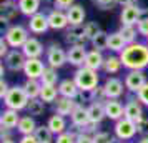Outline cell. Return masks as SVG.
Here are the masks:
<instances>
[{"mask_svg":"<svg viewBox=\"0 0 148 143\" xmlns=\"http://www.w3.org/2000/svg\"><path fill=\"white\" fill-rule=\"evenodd\" d=\"M5 68H7V67H3V63H2V67H0V73H2V78H3V75H5Z\"/></svg>","mask_w":148,"mask_h":143,"instance_id":"cell-53","label":"cell"},{"mask_svg":"<svg viewBox=\"0 0 148 143\" xmlns=\"http://www.w3.org/2000/svg\"><path fill=\"white\" fill-rule=\"evenodd\" d=\"M138 143H148V136H147V135H145V136H141V140H140Z\"/></svg>","mask_w":148,"mask_h":143,"instance_id":"cell-54","label":"cell"},{"mask_svg":"<svg viewBox=\"0 0 148 143\" xmlns=\"http://www.w3.org/2000/svg\"><path fill=\"white\" fill-rule=\"evenodd\" d=\"M147 43H148V38H147Z\"/></svg>","mask_w":148,"mask_h":143,"instance_id":"cell-58","label":"cell"},{"mask_svg":"<svg viewBox=\"0 0 148 143\" xmlns=\"http://www.w3.org/2000/svg\"><path fill=\"white\" fill-rule=\"evenodd\" d=\"M77 105H78V102L75 98H67V96L60 95L55 100V113L63 115V116H70Z\"/></svg>","mask_w":148,"mask_h":143,"instance_id":"cell-21","label":"cell"},{"mask_svg":"<svg viewBox=\"0 0 148 143\" xmlns=\"http://www.w3.org/2000/svg\"><path fill=\"white\" fill-rule=\"evenodd\" d=\"M28 34H30L28 28H25L23 25H20V23H17V25H10L3 37H5V40L8 42L10 48H22L23 43L30 38Z\"/></svg>","mask_w":148,"mask_h":143,"instance_id":"cell-4","label":"cell"},{"mask_svg":"<svg viewBox=\"0 0 148 143\" xmlns=\"http://www.w3.org/2000/svg\"><path fill=\"white\" fill-rule=\"evenodd\" d=\"M28 100H30V98H28L27 92H25V88L20 85V87H10L8 93L5 95V98H3V103H5L7 108L20 112V110L27 108Z\"/></svg>","mask_w":148,"mask_h":143,"instance_id":"cell-3","label":"cell"},{"mask_svg":"<svg viewBox=\"0 0 148 143\" xmlns=\"http://www.w3.org/2000/svg\"><path fill=\"white\" fill-rule=\"evenodd\" d=\"M141 17H143V10L136 3L121 7V14H120L121 25H136Z\"/></svg>","mask_w":148,"mask_h":143,"instance_id":"cell-11","label":"cell"},{"mask_svg":"<svg viewBox=\"0 0 148 143\" xmlns=\"http://www.w3.org/2000/svg\"><path fill=\"white\" fill-rule=\"evenodd\" d=\"M3 62H5V67H7L10 72H23L27 57L23 55L22 48H12V50L5 55Z\"/></svg>","mask_w":148,"mask_h":143,"instance_id":"cell-7","label":"cell"},{"mask_svg":"<svg viewBox=\"0 0 148 143\" xmlns=\"http://www.w3.org/2000/svg\"><path fill=\"white\" fill-rule=\"evenodd\" d=\"M125 116L130 118V120H140L143 116V103L138 100V98H130L127 103H125Z\"/></svg>","mask_w":148,"mask_h":143,"instance_id":"cell-23","label":"cell"},{"mask_svg":"<svg viewBox=\"0 0 148 143\" xmlns=\"http://www.w3.org/2000/svg\"><path fill=\"white\" fill-rule=\"evenodd\" d=\"M136 28H138V34H140L141 37L148 38V12L147 10H143V17L138 20Z\"/></svg>","mask_w":148,"mask_h":143,"instance_id":"cell-41","label":"cell"},{"mask_svg":"<svg viewBox=\"0 0 148 143\" xmlns=\"http://www.w3.org/2000/svg\"><path fill=\"white\" fill-rule=\"evenodd\" d=\"M20 14L25 17H32V15L40 12V3L42 0H17Z\"/></svg>","mask_w":148,"mask_h":143,"instance_id":"cell-29","label":"cell"},{"mask_svg":"<svg viewBox=\"0 0 148 143\" xmlns=\"http://www.w3.org/2000/svg\"><path fill=\"white\" fill-rule=\"evenodd\" d=\"M10 50H12V48L8 45V42L5 40V37H2V38H0V57L5 58V55H7Z\"/></svg>","mask_w":148,"mask_h":143,"instance_id":"cell-49","label":"cell"},{"mask_svg":"<svg viewBox=\"0 0 148 143\" xmlns=\"http://www.w3.org/2000/svg\"><path fill=\"white\" fill-rule=\"evenodd\" d=\"M88 50L85 48V45H70V48L67 50V58L68 63L73 67L80 68L85 65V58H87Z\"/></svg>","mask_w":148,"mask_h":143,"instance_id":"cell-13","label":"cell"},{"mask_svg":"<svg viewBox=\"0 0 148 143\" xmlns=\"http://www.w3.org/2000/svg\"><path fill=\"white\" fill-rule=\"evenodd\" d=\"M73 80L77 82L80 90H93L98 87L100 77H98L97 70H92V68H88V67H80L75 70Z\"/></svg>","mask_w":148,"mask_h":143,"instance_id":"cell-2","label":"cell"},{"mask_svg":"<svg viewBox=\"0 0 148 143\" xmlns=\"http://www.w3.org/2000/svg\"><path fill=\"white\" fill-rule=\"evenodd\" d=\"M77 142V131H63L60 135H57L55 143H75Z\"/></svg>","mask_w":148,"mask_h":143,"instance_id":"cell-43","label":"cell"},{"mask_svg":"<svg viewBox=\"0 0 148 143\" xmlns=\"http://www.w3.org/2000/svg\"><path fill=\"white\" fill-rule=\"evenodd\" d=\"M113 143H121V140H118L116 136H115V140H113Z\"/></svg>","mask_w":148,"mask_h":143,"instance_id":"cell-56","label":"cell"},{"mask_svg":"<svg viewBox=\"0 0 148 143\" xmlns=\"http://www.w3.org/2000/svg\"><path fill=\"white\" fill-rule=\"evenodd\" d=\"M58 93L62 96H67V98H78L80 95V88H78V85L75 82L73 78H65V80H62L58 85Z\"/></svg>","mask_w":148,"mask_h":143,"instance_id":"cell-22","label":"cell"},{"mask_svg":"<svg viewBox=\"0 0 148 143\" xmlns=\"http://www.w3.org/2000/svg\"><path fill=\"white\" fill-rule=\"evenodd\" d=\"M22 116L18 115L17 110L12 108H5L0 113V128H7V130H14L17 128V125L20 122Z\"/></svg>","mask_w":148,"mask_h":143,"instance_id":"cell-20","label":"cell"},{"mask_svg":"<svg viewBox=\"0 0 148 143\" xmlns=\"http://www.w3.org/2000/svg\"><path fill=\"white\" fill-rule=\"evenodd\" d=\"M37 127H38V125L35 122V116L25 115V116H22L18 125H17V131H18L20 135H34Z\"/></svg>","mask_w":148,"mask_h":143,"instance_id":"cell-28","label":"cell"},{"mask_svg":"<svg viewBox=\"0 0 148 143\" xmlns=\"http://www.w3.org/2000/svg\"><path fill=\"white\" fill-rule=\"evenodd\" d=\"M108 35H110V34H107V32H103V30H101L97 37H93V38L90 40L92 48H95V50H100V52L108 50Z\"/></svg>","mask_w":148,"mask_h":143,"instance_id":"cell-37","label":"cell"},{"mask_svg":"<svg viewBox=\"0 0 148 143\" xmlns=\"http://www.w3.org/2000/svg\"><path fill=\"white\" fill-rule=\"evenodd\" d=\"M43 43H42L37 37H30L25 43H23V47H22V52L23 55L27 57V58H40L42 55H43Z\"/></svg>","mask_w":148,"mask_h":143,"instance_id":"cell-18","label":"cell"},{"mask_svg":"<svg viewBox=\"0 0 148 143\" xmlns=\"http://www.w3.org/2000/svg\"><path fill=\"white\" fill-rule=\"evenodd\" d=\"M138 0H118V5H121V7H127V5H133V3H136Z\"/></svg>","mask_w":148,"mask_h":143,"instance_id":"cell-52","label":"cell"},{"mask_svg":"<svg viewBox=\"0 0 148 143\" xmlns=\"http://www.w3.org/2000/svg\"><path fill=\"white\" fill-rule=\"evenodd\" d=\"M113 131H115V136H116L118 140H121V142H128V140H132V138L138 133L136 123H135L133 120L127 118V116H123V118H120V120L115 122Z\"/></svg>","mask_w":148,"mask_h":143,"instance_id":"cell-6","label":"cell"},{"mask_svg":"<svg viewBox=\"0 0 148 143\" xmlns=\"http://www.w3.org/2000/svg\"><path fill=\"white\" fill-rule=\"evenodd\" d=\"M103 88H105L107 98H120L123 95V90L127 88V87H125V82H121L120 78L108 77L107 80H105V83H103Z\"/></svg>","mask_w":148,"mask_h":143,"instance_id":"cell-16","label":"cell"},{"mask_svg":"<svg viewBox=\"0 0 148 143\" xmlns=\"http://www.w3.org/2000/svg\"><path fill=\"white\" fill-rule=\"evenodd\" d=\"M135 95H136V98H138L145 107H148V82L145 83V85H143V87L135 93Z\"/></svg>","mask_w":148,"mask_h":143,"instance_id":"cell-45","label":"cell"},{"mask_svg":"<svg viewBox=\"0 0 148 143\" xmlns=\"http://www.w3.org/2000/svg\"><path fill=\"white\" fill-rule=\"evenodd\" d=\"M43 70H45V65H43L42 58H27L25 67H23V73L27 78L40 80V77L43 75Z\"/></svg>","mask_w":148,"mask_h":143,"instance_id":"cell-19","label":"cell"},{"mask_svg":"<svg viewBox=\"0 0 148 143\" xmlns=\"http://www.w3.org/2000/svg\"><path fill=\"white\" fill-rule=\"evenodd\" d=\"M118 32L123 35V38L127 40V43H133V42H136V37L140 35L138 34L136 25H121Z\"/></svg>","mask_w":148,"mask_h":143,"instance_id":"cell-38","label":"cell"},{"mask_svg":"<svg viewBox=\"0 0 148 143\" xmlns=\"http://www.w3.org/2000/svg\"><path fill=\"white\" fill-rule=\"evenodd\" d=\"M45 60H47L48 67L53 68H62L65 63H68L67 58V52L58 45V43H50L47 48H45Z\"/></svg>","mask_w":148,"mask_h":143,"instance_id":"cell-5","label":"cell"},{"mask_svg":"<svg viewBox=\"0 0 148 143\" xmlns=\"http://www.w3.org/2000/svg\"><path fill=\"white\" fill-rule=\"evenodd\" d=\"M47 17H48V25H50L52 30H65V28L70 25L65 10L53 8L52 12H48L47 14Z\"/></svg>","mask_w":148,"mask_h":143,"instance_id":"cell-15","label":"cell"},{"mask_svg":"<svg viewBox=\"0 0 148 143\" xmlns=\"http://www.w3.org/2000/svg\"><path fill=\"white\" fill-rule=\"evenodd\" d=\"M92 3L100 10H113L118 5V0H92Z\"/></svg>","mask_w":148,"mask_h":143,"instance_id":"cell-42","label":"cell"},{"mask_svg":"<svg viewBox=\"0 0 148 143\" xmlns=\"http://www.w3.org/2000/svg\"><path fill=\"white\" fill-rule=\"evenodd\" d=\"M18 143H40L37 140L35 135H22V138L18 140Z\"/></svg>","mask_w":148,"mask_h":143,"instance_id":"cell-51","label":"cell"},{"mask_svg":"<svg viewBox=\"0 0 148 143\" xmlns=\"http://www.w3.org/2000/svg\"><path fill=\"white\" fill-rule=\"evenodd\" d=\"M65 12H67L70 25H82L83 20H85V15H87L83 5H80V3H73V5L68 8V10H65Z\"/></svg>","mask_w":148,"mask_h":143,"instance_id":"cell-26","label":"cell"},{"mask_svg":"<svg viewBox=\"0 0 148 143\" xmlns=\"http://www.w3.org/2000/svg\"><path fill=\"white\" fill-rule=\"evenodd\" d=\"M2 143H15L12 138H5V140H2Z\"/></svg>","mask_w":148,"mask_h":143,"instance_id":"cell-55","label":"cell"},{"mask_svg":"<svg viewBox=\"0 0 148 143\" xmlns=\"http://www.w3.org/2000/svg\"><path fill=\"white\" fill-rule=\"evenodd\" d=\"M15 2H17V0H15Z\"/></svg>","mask_w":148,"mask_h":143,"instance_id":"cell-59","label":"cell"},{"mask_svg":"<svg viewBox=\"0 0 148 143\" xmlns=\"http://www.w3.org/2000/svg\"><path fill=\"white\" fill-rule=\"evenodd\" d=\"M135 123H136V130H138V133L143 135V136L147 135V133H148V118H147V116L143 115L140 120H136Z\"/></svg>","mask_w":148,"mask_h":143,"instance_id":"cell-46","label":"cell"},{"mask_svg":"<svg viewBox=\"0 0 148 143\" xmlns=\"http://www.w3.org/2000/svg\"><path fill=\"white\" fill-rule=\"evenodd\" d=\"M65 42L68 45H85L88 42L85 35V25H68L65 28Z\"/></svg>","mask_w":148,"mask_h":143,"instance_id":"cell-8","label":"cell"},{"mask_svg":"<svg viewBox=\"0 0 148 143\" xmlns=\"http://www.w3.org/2000/svg\"><path fill=\"white\" fill-rule=\"evenodd\" d=\"M103 62H105L103 52L92 48V50H88L87 58H85V65H83V67H88V68H92V70H97V72H98L100 68H103Z\"/></svg>","mask_w":148,"mask_h":143,"instance_id":"cell-25","label":"cell"},{"mask_svg":"<svg viewBox=\"0 0 148 143\" xmlns=\"http://www.w3.org/2000/svg\"><path fill=\"white\" fill-rule=\"evenodd\" d=\"M120 60L127 70H143L148 67V43L133 42L121 50Z\"/></svg>","mask_w":148,"mask_h":143,"instance_id":"cell-1","label":"cell"},{"mask_svg":"<svg viewBox=\"0 0 148 143\" xmlns=\"http://www.w3.org/2000/svg\"><path fill=\"white\" fill-rule=\"evenodd\" d=\"M8 90H10V87H8L7 82L2 78V80H0V98H2V100L5 98V95L8 93Z\"/></svg>","mask_w":148,"mask_h":143,"instance_id":"cell-50","label":"cell"},{"mask_svg":"<svg viewBox=\"0 0 148 143\" xmlns=\"http://www.w3.org/2000/svg\"><path fill=\"white\" fill-rule=\"evenodd\" d=\"M80 103H93L97 102V95H95V88L93 90H80V95H78V98H77Z\"/></svg>","mask_w":148,"mask_h":143,"instance_id":"cell-39","label":"cell"},{"mask_svg":"<svg viewBox=\"0 0 148 143\" xmlns=\"http://www.w3.org/2000/svg\"><path fill=\"white\" fill-rule=\"evenodd\" d=\"M88 116L90 122L95 125H100L105 118H107V112H105V102H93L88 105Z\"/></svg>","mask_w":148,"mask_h":143,"instance_id":"cell-24","label":"cell"},{"mask_svg":"<svg viewBox=\"0 0 148 143\" xmlns=\"http://www.w3.org/2000/svg\"><path fill=\"white\" fill-rule=\"evenodd\" d=\"M100 32H101V28L98 25V22H88V23H85V35H87L88 42L92 40L93 37H97Z\"/></svg>","mask_w":148,"mask_h":143,"instance_id":"cell-40","label":"cell"},{"mask_svg":"<svg viewBox=\"0 0 148 143\" xmlns=\"http://www.w3.org/2000/svg\"><path fill=\"white\" fill-rule=\"evenodd\" d=\"M60 96L58 93V87L57 85H42L40 98L45 103H55V100Z\"/></svg>","mask_w":148,"mask_h":143,"instance_id":"cell-33","label":"cell"},{"mask_svg":"<svg viewBox=\"0 0 148 143\" xmlns=\"http://www.w3.org/2000/svg\"><path fill=\"white\" fill-rule=\"evenodd\" d=\"M123 82H125V87H127L128 92L136 93L147 83V75H145L143 70H128V73L125 75Z\"/></svg>","mask_w":148,"mask_h":143,"instance_id":"cell-9","label":"cell"},{"mask_svg":"<svg viewBox=\"0 0 148 143\" xmlns=\"http://www.w3.org/2000/svg\"><path fill=\"white\" fill-rule=\"evenodd\" d=\"M40 82L42 85H57L58 82V73H57V68L53 67H45V70H43V75L40 77Z\"/></svg>","mask_w":148,"mask_h":143,"instance_id":"cell-36","label":"cell"},{"mask_svg":"<svg viewBox=\"0 0 148 143\" xmlns=\"http://www.w3.org/2000/svg\"><path fill=\"white\" fill-rule=\"evenodd\" d=\"M25 110H27L28 115H32V116H42L43 112H45V102L42 100L40 96L38 98H30Z\"/></svg>","mask_w":148,"mask_h":143,"instance_id":"cell-34","label":"cell"},{"mask_svg":"<svg viewBox=\"0 0 148 143\" xmlns=\"http://www.w3.org/2000/svg\"><path fill=\"white\" fill-rule=\"evenodd\" d=\"M75 143H93V135L85 131H77V142Z\"/></svg>","mask_w":148,"mask_h":143,"instance_id":"cell-47","label":"cell"},{"mask_svg":"<svg viewBox=\"0 0 148 143\" xmlns=\"http://www.w3.org/2000/svg\"><path fill=\"white\" fill-rule=\"evenodd\" d=\"M35 136H37V140L40 143H52L53 142V131L48 128V125H38L37 130H35Z\"/></svg>","mask_w":148,"mask_h":143,"instance_id":"cell-35","label":"cell"},{"mask_svg":"<svg viewBox=\"0 0 148 143\" xmlns=\"http://www.w3.org/2000/svg\"><path fill=\"white\" fill-rule=\"evenodd\" d=\"M127 45H128L127 40L123 38V35H121L120 32H113V34L108 35V50H110V52L120 53Z\"/></svg>","mask_w":148,"mask_h":143,"instance_id":"cell-31","label":"cell"},{"mask_svg":"<svg viewBox=\"0 0 148 143\" xmlns=\"http://www.w3.org/2000/svg\"><path fill=\"white\" fill-rule=\"evenodd\" d=\"M75 3V0H53L55 8H60V10H68Z\"/></svg>","mask_w":148,"mask_h":143,"instance_id":"cell-48","label":"cell"},{"mask_svg":"<svg viewBox=\"0 0 148 143\" xmlns=\"http://www.w3.org/2000/svg\"><path fill=\"white\" fill-rule=\"evenodd\" d=\"M113 136L108 131H97L93 135V143H113Z\"/></svg>","mask_w":148,"mask_h":143,"instance_id":"cell-44","label":"cell"},{"mask_svg":"<svg viewBox=\"0 0 148 143\" xmlns=\"http://www.w3.org/2000/svg\"><path fill=\"white\" fill-rule=\"evenodd\" d=\"M48 28H50V25H48V17L45 14L38 12V14L28 17V30H30V34L42 35V34H45Z\"/></svg>","mask_w":148,"mask_h":143,"instance_id":"cell-12","label":"cell"},{"mask_svg":"<svg viewBox=\"0 0 148 143\" xmlns=\"http://www.w3.org/2000/svg\"><path fill=\"white\" fill-rule=\"evenodd\" d=\"M18 12H20V8H18V3L15 0H3L0 3V22L3 25H8L17 17Z\"/></svg>","mask_w":148,"mask_h":143,"instance_id":"cell-14","label":"cell"},{"mask_svg":"<svg viewBox=\"0 0 148 143\" xmlns=\"http://www.w3.org/2000/svg\"><path fill=\"white\" fill-rule=\"evenodd\" d=\"M47 125H48V128L53 131V135H60L63 131H67V120H65L63 115H58V113L50 116Z\"/></svg>","mask_w":148,"mask_h":143,"instance_id":"cell-30","label":"cell"},{"mask_svg":"<svg viewBox=\"0 0 148 143\" xmlns=\"http://www.w3.org/2000/svg\"><path fill=\"white\" fill-rule=\"evenodd\" d=\"M70 120H72V127L78 130H83L85 127L90 125V116H88V107H85L83 103L78 102V105L75 107V110L72 112V115H70Z\"/></svg>","mask_w":148,"mask_h":143,"instance_id":"cell-10","label":"cell"},{"mask_svg":"<svg viewBox=\"0 0 148 143\" xmlns=\"http://www.w3.org/2000/svg\"><path fill=\"white\" fill-rule=\"evenodd\" d=\"M105 112H107V118L116 122L125 116V105L118 98H107L105 100Z\"/></svg>","mask_w":148,"mask_h":143,"instance_id":"cell-17","label":"cell"},{"mask_svg":"<svg viewBox=\"0 0 148 143\" xmlns=\"http://www.w3.org/2000/svg\"><path fill=\"white\" fill-rule=\"evenodd\" d=\"M22 87L25 88L28 98H38V96H40V92H42V82L40 80H37V78H27Z\"/></svg>","mask_w":148,"mask_h":143,"instance_id":"cell-32","label":"cell"},{"mask_svg":"<svg viewBox=\"0 0 148 143\" xmlns=\"http://www.w3.org/2000/svg\"><path fill=\"white\" fill-rule=\"evenodd\" d=\"M123 68V63L120 60V55H108L103 62V72L107 75H116Z\"/></svg>","mask_w":148,"mask_h":143,"instance_id":"cell-27","label":"cell"},{"mask_svg":"<svg viewBox=\"0 0 148 143\" xmlns=\"http://www.w3.org/2000/svg\"><path fill=\"white\" fill-rule=\"evenodd\" d=\"M121 143H130V142H121Z\"/></svg>","mask_w":148,"mask_h":143,"instance_id":"cell-57","label":"cell"}]
</instances>
